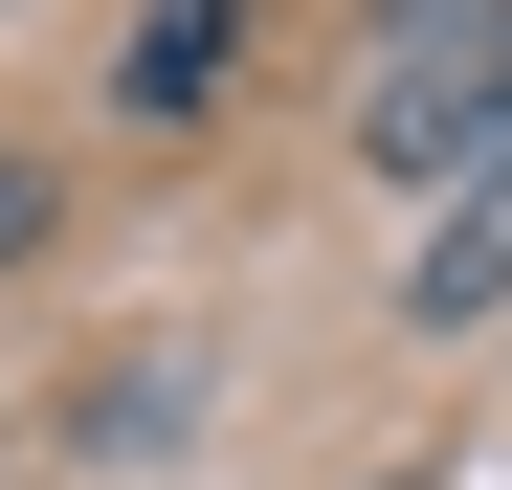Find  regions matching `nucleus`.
<instances>
[{"mask_svg":"<svg viewBox=\"0 0 512 490\" xmlns=\"http://www.w3.org/2000/svg\"><path fill=\"white\" fill-rule=\"evenodd\" d=\"M357 156H379V179H490V156H512V0H468V23H423L401 67H379V90H357Z\"/></svg>","mask_w":512,"mask_h":490,"instance_id":"1","label":"nucleus"},{"mask_svg":"<svg viewBox=\"0 0 512 490\" xmlns=\"http://www.w3.org/2000/svg\"><path fill=\"white\" fill-rule=\"evenodd\" d=\"M401 312H423V335H468V312H512V156H490V179H468L446 223H423V268H401Z\"/></svg>","mask_w":512,"mask_h":490,"instance_id":"2","label":"nucleus"},{"mask_svg":"<svg viewBox=\"0 0 512 490\" xmlns=\"http://www.w3.org/2000/svg\"><path fill=\"white\" fill-rule=\"evenodd\" d=\"M223 45H245V0H156L112 90H134V112H201V90H223Z\"/></svg>","mask_w":512,"mask_h":490,"instance_id":"3","label":"nucleus"},{"mask_svg":"<svg viewBox=\"0 0 512 490\" xmlns=\"http://www.w3.org/2000/svg\"><path fill=\"white\" fill-rule=\"evenodd\" d=\"M23 245H45V179H23V156H0V268H23Z\"/></svg>","mask_w":512,"mask_h":490,"instance_id":"4","label":"nucleus"},{"mask_svg":"<svg viewBox=\"0 0 512 490\" xmlns=\"http://www.w3.org/2000/svg\"><path fill=\"white\" fill-rule=\"evenodd\" d=\"M379 23H401V45H423V23H468V0H379Z\"/></svg>","mask_w":512,"mask_h":490,"instance_id":"5","label":"nucleus"}]
</instances>
